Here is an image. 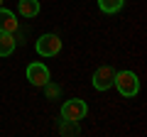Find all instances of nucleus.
<instances>
[{
	"label": "nucleus",
	"instance_id": "obj_1",
	"mask_svg": "<svg viewBox=\"0 0 147 137\" xmlns=\"http://www.w3.org/2000/svg\"><path fill=\"white\" fill-rule=\"evenodd\" d=\"M113 83H115L118 93H120L123 98H132V95H137V91H140V79H137L132 71H115Z\"/></svg>",
	"mask_w": 147,
	"mask_h": 137
},
{
	"label": "nucleus",
	"instance_id": "obj_2",
	"mask_svg": "<svg viewBox=\"0 0 147 137\" xmlns=\"http://www.w3.org/2000/svg\"><path fill=\"white\" fill-rule=\"evenodd\" d=\"M61 52V39L57 34H42L37 39V54L39 56H57Z\"/></svg>",
	"mask_w": 147,
	"mask_h": 137
},
{
	"label": "nucleus",
	"instance_id": "obj_3",
	"mask_svg": "<svg viewBox=\"0 0 147 137\" xmlns=\"http://www.w3.org/2000/svg\"><path fill=\"white\" fill-rule=\"evenodd\" d=\"M86 113H88V105L84 100L74 98L61 105V120H81V118H86Z\"/></svg>",
	"mask_w": 147,
	"mask_h": 137
},
{
	"label": "nucleus",
	"instance_id": "obj_4",
	"mask_svg": "<svg viewBox=\"0 0 147 137\" xmlns=\"http://www.w3.org/2000/svg\"><path fill=\"white\" fill-rule=\"evenodd\" d=\"M27 81H30L32 86H37V88H42L44 83H49V68L44 66V64L34 61L27 66Z\"/></svg>",
	"mask_w": 147,
	"mask_h": 137
},
{
	"label": "nucleus",
	"instance_id": "obj_5",
	"mask_svg": "<svg viewBox=\"0 0 147 137\" xmlns=\"http://www.w3.org/2000/svg\"><path fill=\"white\" fill-rule=\"evenodd\" d=\"M113 79H115L113 66H98V68H96V74H93V88L96 91L113 88Z\"/></svg>",
	"mask_w": 147,
	"mask_h": 137
},
{
	"label": "nucleus",
	"instance_id": "obj_6",
	"mask_svg": "<svg viewBox=\"0 0 147 137\" xmlns=\"http://www.w3.org/2000/svg\"><path fill=\"white\" fill-rule=\"evenodd\" d=\"M15 30H17L15 12L5 10V7H0V32H10V34H15Z\"/></svg>",
	"mask_w": 147,
	"mask_h": 137
},
{
	"label": "nucleus",
	"instance_id": "obj_7",
	"mask_svg": "<svg viewBox=\"0 0 147 137\" xmlns=\"http://www.w3.org/2000/svg\"><path fill=\"white\" fill-rule=\"evenodd\" d=\"M17 10L22 17H37L39 15V0H20Z\"/></svg>",
	"mask_w": 147,
	"mask_h": 137
},
{
	"label": "nucleus",
	"instance_id": "obj_8",
	"mask_svg": "<svg viewBox=\"0 0 147 137\" xmlns=\"http://www.w3.org/2000/svg\"><path fill=\"white\" fill-rule=\"evenodd\" d=\"M15 52V34L0 32V56H10Z\"/></svg>",
	"mask_w": 147,
	"mask_h": 137
},
{
	"label": "nucleus",
	"instance_id": "obj_9",
	"mask_svg": "<svg viewBox=\"0 0 147 137\" xmlns=\"http://www.w3.org/2000/svg\"><path fill=\"white\" fill-rule=\"evenodd\" d=\"M81 127H79V120H61L59 125V135L61 137H69V135H79Z\"/></svg>",
	"mask_w": 147,
	"mask_h": 137
},
{
	"label": "nucleus",
	"instance_id": "obj_10",
	"mask_svg": "<svg viewBox=\"0 0 147 137\" xmlns=\"http://www.w3.org/2000/svg\"><path fill=\"white\" fill-rule=\"evenodd\" d=\"M98 5L103 12H108V15H113V12H118L123 5H125V0H98Z\"/></svg>",
	"mask_w": 147,
	"mask_h": 137
},
{
	"label": "nucleus",
	"instance_id": "obj_11",
	"mask_svg": "<svg viewBox=\"0 0 147 137\" xmlns=\"http://www.w3.org/2000/svg\"><path fill=\"white\" fill-rule=\"evenodd\" d=\"M42 88H44V93H47V98H57L59 95V86H54V83H44Z\"/></svg>",
	"mask_w": 147,
	"mask_h": 137
},
{
	"label": "nucleus",
	"instance_id": "obj_12",
	"mask_svg": "<svg viewBox=\"0 0 147 137\" xmlns=\"http://www.w3.org/2000/svg\"><path fill=\"white\" fill-rule=\"evenodd\" d=\"M0 7H3V0H0Z\"/></svg>",
	"mask_w": 147,
	"mask_h": 137
}]
</instances>
